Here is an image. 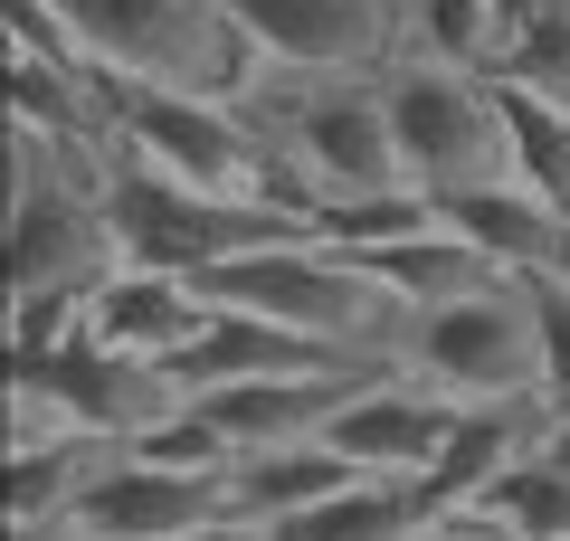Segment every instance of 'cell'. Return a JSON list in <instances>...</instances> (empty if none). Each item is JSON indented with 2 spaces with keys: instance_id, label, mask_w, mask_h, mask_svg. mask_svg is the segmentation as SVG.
<instances>
[{
  "instance_id": "cell-1",
  "label": "cell",
  "mask_w": 570,
  "mask_h": 541,
  "mask_svg": "<svg viewBox=\"0 0 570 541\" xmlns=\"http://www.w3.org/2000/svg\"><path fill=\"white\" fill-rule=\"evenodd\" d=\"M77 48L105 77L134 86H190V96H228L247 105L266 77V48L228 20V0H48Z\"/></svg>"
},
{
  "instance_id": "cell-2",
  "label": "cell",
  "mask_w": 570,
  "mask_h": 541,
  "mask_svg": "<svg viewBox=\"0 0 570 541\" xmlns=\"http://www.w3.org/2000/svg\"><path fill=\"white\" fill-rule=\"evenodd\" d=\"M247 115L295 153L314 209L333 200H371V190H419L400 161V134H390V96L381 77H305V67H266Z\"/></svg>"
},
{
  "instance_id": "cell-3",
  "label": "cell",
  "mask_w": 570,
  "mask_h": 541,
  "mask_svg": "<svg viewBox=\"0 0 570 541\" xmlns=\"http://www.w3.org/2000/svg\"><path fill=\"white\" fill-rule=\"evenodd\" d=\"M400 371L438 390L448 409H504L542 400V314H532L523 276H494L456 304H428L400 333Z\"/></svg>"
},
{
  "instance_id": "cell-4",
  "label": "cell",
  "mask_w": 570,
  "mask_h": 541,
  "mask_svg": "<svg viewBox=\"0 0 570 541\" xmlns=\"http://www.w3.org/2000/svg\"><path fill=\"white\" fill-rule=\"evenodd\" d=\"M115 238L134 266H171V276H209V266L247 257V247H276V238H324L305 209H266V200H219V190H190V180L153 171L142 153L115 142Z\"/></svg>"
},
{
  "instance_id": "cell-5",
  "label": "cell",
  "mask_w": 570,
  "mask_h": 541,
  "mask_svg": "<svg viewBox=\"0 0 570 541\" xmlns=\"http://www.w3.org/2000/svg\"><path fill=\"white\" fill-rule=\"evenodd\" d=\"M390 96V134L400 161L428 200H456V190H485L513 180V134H504V96L475 67H438V58H390L381 67Z\"/></svg>"
},
{
  "instance_id": "cell-6",
  "label": "cell",
  "mask_w": 570,
  "mask_h": 541,
  "mask_svg": "<svg viewBox=\"0 0 570 541\" xmlns=\"http://www.w3.org/2000/svg\"><path fill=\"white\" fill-rule=\"evenodd\" d=\"M228 20L266 48V67L305 77H381L409 58V0H228Z\"/></svg>"
},
{
  "instance_id": "cell-7",
  "label": "cell",
  "mask_w": 570,
  "mask_h": 541,
  "mask_svg": "<svg viewBox=\"0 0 570 541\" xmlns=\"http://www.w3.org/2000/svg\"><path fill=\"white\" fill-rule=\"evenodd\" d=\"M10 381L39 390V400L58 409L77 437H124V446H134L153 419H171V409H181L171 371L124 361V352H105V342H86V333L58 342V352H39V361H10Z\"/></svg>"
},
{
  "instance_id": "cell-8",
  "label": "cell",
  "mask_w": 570,
  "mask_h": 541,
  "mask_svg": "<svg viewBox=\"0 0 570 541\" xmlns=\"http://www.w3.org/2000/svg\"><path fill=\"white\" fill-rule=\"evenodd\" d=\"M219 513H228L219 475H181V465H153V456H134V446H115V456L86 475L67 532L77 541H181V532H200V522H219Z\"/></svg>"
},
{
  "instance_id": "cell-9",
  "label": "cell",
  "mask_w": 570,
  "mask_h": 541,
  "mask_svg": "<svg viewBox=\"0 0 570 541\" xmlns=\"http://www.w3.org/2000/svg\"><path fill=\"white\" fill-rule=\"evenodd\" d=\"M200 333H209V295H200V276H171V266L124 257L115 276L86 295V342H105V352H124V361H153V371H171Z\"/></svg>"
},
{
  "instance_id": "cell-10",
  "label": "cell",
  "mask_w": 570,
  "mask_h": 541,
  "mask_svg": "<svg viewBox=\"0 0 570 541\" xmlns=\"http://www.w3.org/2000/svg\"><path fill=\"white\" fill-rule=\"evenodd\" d=\"M456 419H466V409H448L438 390H419L400 361H390V371L324 427V437L343 446L362 475H428V465H438V446L456 437Z\"/></svg>"
},
{
  "instance_id": "cell-11",
  "label": "cell",
  "mask_w": 570,
  "mask_h": 541,
  "mask_svg": "<svg viewBox=\"0 0 570 541\" xmlns=\"http://www.w3.org/2000/svg\"><path fill=\"white\" fill-rule=\"evenodd\" d=\"M438 219L466 228L504 276H542V266H570V209H551L532 180H485V190H456L438 200Z\"/></svg>"
},
{
  "instance_id": "cell-12",
  "label": "cell",
  "mask_w": 570,
  "mask_h": 541,
  "mask_svg": "<svg viewBox=\"0 0 570 541\" xmlns=\"http://www.w3.org/2000/svg\"><path fill=\"white\" fill-rule=\"evenodd\" d=\"M551 409L542 400H504V409H466L456 419V437L438 446V465L419 475L428 513H475V503L494 494V475H504L513 456H532V437H542Z\"/></svg>"
},
{
  "instance_id": "cell-13",
  "label": "cell",
  "mask_w": 570,
  "mask_h": 541,
  "mask_svg": "<svg viewBox=\"0 0 570 541\" xmlns=\"http://www.w3.org/2000/svg\"><path fill=\"white\" fill-rule=\"evenodd\" d=\"M343 257H362L371 276H381L390 295L409 304V314H428V304H456V295H475V285H494V276H504V266H494L485 247L466 238V228H448V219L409 228V238H371V247H343Z\"/></svg>"
},
{
  "instance_id": "cell-14",
  "label": "cell",
  "mask_w": 570,
  "mask_h": 541,
  "mask_svg": "<svg viewBox=\"0 0 570 541\" xmlns=\"http://www.w3.org/2000/svg\"><path fill=\"white\" fill-rule=\"evenodd\" d=\"M352 475H362V465H352L333 437H305V446H247L219 484H228V513L266 532V522H285V513H305V503L343 494Z\"/></svg>"
},
{
  "instance_id": "cell-15",
  "label": "cell",
  "mask_w": 570,
  "mask_h": 541,
  "mask_svg": "<svg viewBox=\"0 0 570 541\" xmlns=\"http://www.w3.org/2000/svg\"><path fill=\"white\" fill-rule=\"evenodd\" d=\"M419 522H438L428 494H419V475H352L343 494L266 522V541H409Z\"/></svg>"
},
{
  "instance_id": "cell-16",
  "label": "cell",
  "mask_w": 570,
  "mask_h": 541,
  "mask_svg": "<svg viewBox=\"0 0 570 541\" xmlns=\"http://www.w3.org/2000/svg\"><path fill=\"white\" fill-rule=\"evenodd\" d=\"M124 437H48V446H10V522H67L105 456Z\"/></svg>"
},
{
  "instance_id": "cell-17",
  "label": "cell",
  "mask_w": 570,
  "mask_h": 541,
  "mask_svg": "<svg viewBox=\"0 0 570 541\" xmlns=\"http://www.w3.org/2000/svg\"><path fill=\"white\" fill-rule=\"evenodd\" d=\"M494 96H504V134H513V180H532L551 209H570V105L532 96L513 77H494Z\"/></svg>"
},
{
  "instance_id": "cell-18",
  "label": "cell",
  "mask_w": 570,
  "mask_h": 541,
  "mask_svg": "<svg viewBox=\"0 0 570 541\" xmlns=\"http://www.w3.org/2000/svg\"><path fill=\"white\" fill-rule=\"evenodd\" d=\"M409 58L494 77L504 67V10L494 0H409Z\"/></svg>"
},
{
  "instance_id": "cell-19",
  "label": "cell",
  "mask_w": 570,
  "mask_h": 541,
  "mask_svg": "<svg viewBox=\"0 0 570 541\" xmlns=\"http://www.w3.org/2000/svg\"><path fill=\"white\" fill-rule=\"evenodd\" d=\"M475 513H494L504 532H523V541H570V465L542 456V437H532V456H513Z\"/></svg>"
},
{
  "instance_id": "cell-20",
  "label": "cell",
  "mask_w": 570,
  "mask_h": 541,
  "mask_svg": "<svg viewBox=\"0 0 570 541\" xmlns=\"http://www.w3.org/2000/svg\"><path fill=\"white\" fill-rule=\"evenodd\" d=\"M494 77H513V86H532V96H561L570 105V0H542V10L513 29V48H504Z\"/></svg>"
},
{
  "instance_id": "cell-21",
  "label": "cell",
  "mask_w": 570,
  "mask_h": 541,
  "mask_svg": "<svg viewBox=\"0 0 570 541\" xmlns=\"http://www.w3.org/2000/svg\"><path fill=\"white\" fill-rule=\"evenodd\" d=\"M532 285V314H542V409L570 419V266H542Z\"/></svg>"
},
{
  "instance_id": "cell-22",
  "label": "cell",
  "mask_w": 570,
  "mask_h": 541,
  "mask_svg": "<svg viewBox=\"0 0 570 541\" xmlns=\"http://www.w3.org/2000/svg\"><path fill=\"white\" fill-rule=\"evenodd\" d=\"M409 541H523V532H504L494 513H438V522H419Z\"/></svg>"
},
{
  "instance_id": "cell-23",
  "label": "cell",
  "mask_w": 570,
  "mask_h": 541,
  "mask_svg": "<svg viewBox=\"0 0 570 541\" xmlns=\"http://www.w3.org/2000/svg\"><path fill=\"white\" fill-rule=\"evenodd\" d=\"M181 541H266L257 522H238V513H219V522H200V532H181Z\"/></svg>"
}]
</instances>
